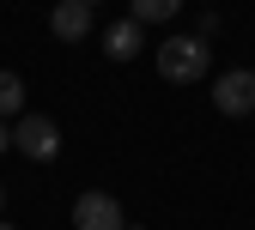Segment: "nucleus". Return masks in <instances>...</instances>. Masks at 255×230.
Here are the masks:
<instances>
[{"mask_svg":"<svg viewBox=\"0 0 255 230\" xmlns=\"http://www.w3.org/2000/svg\"><path fill=\"white\" fill-rule=\"evenodd\" d=\"M207 67H213V43H201V37H170L158 49V73L170 85H195V79H207Z\"/></svg>","mask_w":255,"mask_h":230,"instance_id":"f257e3e1","label":"nucleus"},{"mask_svg":"<svg viewBox=\"0 0 255 230\" xmlns=\"http://www.w3.org/2000/svg\"><path fill=\"white\" fill-rule=\"evenodd\" d=\"M73 230H128V212H122L116 194L85 188L79 200H73Z\"/></svg>","mask_w":255,"mask_h":230,"instance_id":"f03ea898","label":"nucleus"},{"mask_svg":"<svg viewBox=\"0 0 255 230\" xmlns=\"http://www.w3.org/2000/svg\"><path fill=\"white\" fill-rule=\"evenodd\" d=\"M12 146H18L30 163H49V157L61 152V127H55L49 115H18V121H12Z\"/></svg>","mask_w":255,"mask_h":230,"instance_id":"7ed1b4c3","label":"nucleus"},{"mask_svg":"<svg viewBox=\"0 0 255 230\" xmlns=\"http://www.w3.org/2000/svg\"><path fill=\"white\" fill-rule=\"evenodd\" d=\"M213 103L219 115H255V67H231L213 79Z\"/></svg>","mask_w":255,"mask_h":230,"instance_id":"20e7f679","label":"nucleus"},{"mask_svg":"<svg viewBox=\"0 0 255 230\" xmlns=\"http://www.w3.org/2000/svg\"><path fill=\"white\" fill-rule=\"evenodd\" d=\"M49 30L61 43H85V30H91V6L85 0H61V6L49 12Z\"/></svg>","mask_w":255,"mask_h":230,"instance_id":"39448f33","label":"nucleus"},{"mask_svg":"<svg viewBox=\"0 0 255 230\" xmlns=\"http://www.w3.org/2000/svg\"><path fill=\"white\" fill-rule=\"evenodd\" d=\"M140 43H146V37H140V24H134V18H116V24L104 30V55H110V61H134Z\"/></svg>","mask_w":255,"mask_h":230,"instance_id":"423d86ee","label":"nucleus"},{"mask_svg":"<svg viewBox=\"0 0 255 230\" xmlns=\"http://www.w3.org/2000/svg\"><path fill=\"white\" fill-rule=\"evenodd\" d=\"M6 115H12V121L24 115V79L0 67V121H6Z\"/></svg>","mask_w":255,"mask_h":230,"instance_id":"0eeeda50","label":"nucleus"},{"mask_svg":"<svg viewBox=\"0 0 255 230\" xmlns=\"http://www.w3.org/2000/svg\"><path fill=\"white\" fill-rule=\"evenodd\" d=\"M182 18V0H134V24H164Z\"/></svg>","mask_w":255,"mask_h":230,"instance_id":"6e6552de","label":"nucleus"},{"mask_svg":"<svg viewBox=\"0 0 255 230\" xmlns=\"http://www.w3.org/2000/svg\"><path fill=\"white\" fill-rule=\"evenodd\" d=\"M6 146H12V127H6V121H0V152H6Z\"/></svg>","mask_w":255,"mask_h":230,"instance_id":"1a4fd4ad","label":"nucleus"},{"mask_svg":"<svg viewBox=\"0 0 255 230\" xmlns=\"http://www.w3.org/2000/svg\"><path fill=\"white\" fill-rule=\"evenodd\" d=\"M0 206H6V188H0Z\"/></svg>","mask_w":255,"mask_h":230,"instance_id":"9d476101","label":"nucleus"},{"mask_svg":"<svg viewBox=\"0 0 255 230\" xmlns=\"http://www.w3.org/2000/svg\"><path fill=\"white\" fill-rule=\"evenodd\" d=\"M0 230H12V224H6V218H0Z\"/></svg>","mask_w":255,"mask_h":230,"instance_id":"9b49d317","label":"nucleus"},{"mask_svg":"<svg viewBox=\"0 0 255 230\" xmlns=\"http://www.w3.org/2000/svg\"><path fill=\"white\" fill-rule=\"evenodd\" d=\"M85 6H98V0H85Z\"/></svg>","mask_w":255,"mask_h":230,"instance_id":"f8f14e48","label":"nucleus"}]
</instances>
